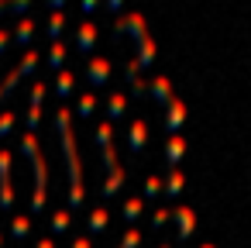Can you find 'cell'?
Masks as SVG:
<instances>
[{"instance_id":"1","label":"cell","mask_w":251,"mask_h":248,"mask_svg":"<svg viewBox=\"0 0 251 248\" xmlns=\"http://www.w3.org/2000/svg\"><path fill=\"white\" fill-rule=\"evenodd\" d=\"M55 131L62 138L66 169H69V210H79L86 203V186H83V162H79V148H76V135H73V110L66 104L55 110Z\"/></svg>"},{"instance_id":"2","label":"cell","mask_w":251,"mask_h":248,"mask_svg":"<svg viewBox=\"0 0 251 248\" xmlns=\"http://www.w3.org/2000/svg\"><path fill=\"white\" fill-rule=\"evenodd\" d=\"M21 155L31 159L35 165V193H31V214H42L45 203H49V162L42 155V145H38V135L25 131L21 135Z\"/></svg>"},{"instance_id":"3","label":"cell","mask_w":251,"mask_h":248,"mask_svg":"<svg viewBox=\"0 0 251 248\" xmlns=\"http://www.w3.org/2000/svg\"><path fill=\"white\" fill-rule=\"evenodd\" d=\"M114 38H117V42H121V38H134V45L145 42V38H148L145 14H138V11H131V14H117V21H114Z\"/></svg>"},{"instance_id":"4","label":"cell","mask_w":251,"mask_h":248,"mask_svg":"<svg viewBox=\"0 0 251 248\" xmlns=\"http://www.w3.org/2000/svg\"><path fill=\"white\" fill-rule=\"evenodd\" d=\"M110 73H114V62H110L107 55H90V62H86V80H90V86H107V83H110Z\"/></svg>"},{"instance_id":"5","label":"cell","mask_w":251,"mask_h":248,"mask_svg":"<svg viewBox=\"0 0 251 248\" xmlns=\"http://www.w3.org/2000/svg\"><path fill=\"white\" fill-rule=\"evenodd\" d=\"M172 220H176V241H186L193 234V227H196V214L186 203H176L172 207Z\"/></svg>"},{"instance_id":"6","label":"cell","mask_w":251,"mask_h":248,"mask_svg":"<svg viewBox=\"0 0 251 248\" xmlns=\"http://www.w3.org/2000/svg\"><path fill=\"white\" fill-rule=\"evenodd\" d=\"M145 141H148V121L145 117H134L131 128H127V148H131V155H141L145 152Z\"/></svg>"},{"instance_id":"7","label":"cell","mask_w":251,"mask_h":248,"mask_svg":"<svg viewBox=\"0 0 251 248\" xmlns=\"http://www.w3.org/2000/svg\"><path fill=\"white\" fill-rule=\"evenodd\" d=\"M182 124H186V104L176 97V100L165 107V135H179Z\"/></svg>"},{"instance_id":"8","label":"cell","mask_w":251,"mask_h":248,"mask_svg":"<svg viewBox=\"0 0 251 248\" xmlns=\"http://www.w3.org/2000/svg\"><path fill=\"white\" fill-rule=\"evenodd\" d=\"M97 38H100V31H97V25H93V21H83V25L76 28V49H79L83 55H90V52H93Z\"/></svg>"},{"instance_id":"9","label":"cell","mask_w":251,"mask_h":248,"mask_svg":"<svg viewBox=\"0 0 251 248\" xmlns=\"http://www.w3.org/2000/svg\"><path fill=\"white\" fill-rule=\"evenodd\" d=\"M124 80H127V86H131V93H134V97H145V93H148V83L141 80V66H138L134 59H127V62H124Z\"/></svg>"},{"instance_id":"10","label":"cell","mask_w":251,"mask_h":248,"mask_svg":"<svg viewBox=\"0 0 251 248\" xmlns=\"http://www.w3.org/2000/svg\"><path fill=\"white\" fill-rule=\"evenodd\" d=\"M182 155H186V138L182 135H169V141H165V169H176L182 162Z\"/></svg>"},{"instance_id":"11","label":"cell","mask_w":251,"mask_h":248,"mask_svg":"<svg viewBox=\"0 0 251 248\" xmlns=\"http://www.w3.org/2000/svg\"><path fill=\"white\" fill-rule=\"evenodd\" d=\"M148 90H151V97L158 100V104H172L176 100V90H172V83H169V76H155L151 83H148Z\"/></svg>"},{"instance_id":"12","label":"cell","mask_w":251,"mask_h":248,"mask_svg":"<svg viewBox=\"0 0 251 248\" xmlns=\"http://www.w3.org/2000/svg\"><path fill=\"white\" fill-rule=\"evenodd\" d=\"M107 227H110V210L107 207H93L90 217H86V231L90 234H103Z\"/></svg>"},{"instance_id":"13","label":"cell","mask_w":251,"mask_h":248,"mask_svg":"<svg viewBox=\"0 0 251 248\" xmlns=\"http://www.w3.org/2000/svg\"><path fill=\"white\" fill-rule=\"evenodd\" d=\"M62 31H66V11H49V25H45L49 42H62Z\"/></svg>"},{"instance_id":"14","label":"cell","mask_w":251,"mask_h":248,"mask_svg":"<svg viewBox=\"0 0 251 248\" xmlns=\"http://www.w3.org/2000/svg\"><path fill=\"white\" fill-rule=\"evenodd\" d=\"M124 114H127V97H124V93H117V90H114V93H110V97H107V121H110V124H114V121H121V117H124Z\"/></svg>"},{"instance_id":"15","label":"cell","mask_w":251,"mask_h":248,"mask_svg":"<svg viewBox=\"0 0 251 248\" xmlns=\"http://www.w3.org/2000/svg\"><path fill=\"white\" fill-rule=\"evenodd\" d=\"M35 28H38V25H35V21L25 14V18L14 25V35H11V38H14L18 45H31V38H35Z\"/></svg>"},{"instance_id":"16","label":"cell","mask_w":251,"mask_h":248,"mask_svg":"<svg viewBox=\"0 0 251 248\" xmlns=\"http://www.w3.org/2000/svg\"><path fill=\"white\" fill-rule=\"evenodd\" d=\"M124 179H127V172L124 169H114V172H107V179H103V186H100V193L110 200V196H117V190L124 186Z\"/></svg>"},{"instance_id":"17","label":"cell","mask_w":251,"mask_h":248,"mask_svg":"<svg viewBox=\"0 0 251 248\" xmlns=\"http://www.w3.org/2000/svg\"><path fill=\"white\" fill-rule=\"evenodd\" d=\"M38 62H42V52H38V49H25V55H21V62H18L14 69H18L21 76H31V73L38 69Z\"/></svg>"},{"instance_id":"18","label":"cell","mask_w":251,"mask_h":248,"mask_svg":"<svg viewBox=\"0 0 251 248\" xmlns=\"http://www.w3.org/2000/svg\"><path fill=\"white\" fill-rule=\"evenodd\" d=\"M73 90H76V76H73V69H59V73H55V93L66 100Z\"/></svg>"},{"instance_id":"19","label":"cell","mask_w":251,"mask_h":248,"mask_svg":"<svg viewBox=\"0 0 251 248\" xmlns=\"http://www.w3.org/2000/svg\"><path fill=\"white\" fill-rule=\"evenodd\" d=\"M28 234H31V217L28 214H14L11 217V238L14 241H25Z\"/></svg>"},{"instance_id":"20","label":"cell","mask_w":251,"mask_h":248,"mask_svg":"<svg viewBox=\"0 0 251 248\" xmlns=\"http://www.w3.org/2000/svg\"><path fill=\"white\" fill-rule=\"evenodd\" d=\"M141 69H148V66H155V42H151V35L145 38V42H138V59H134Z\"/></svg>"},{"instance_id":"21","label":"cell","mask_w":251,"mask_h":248,"mask_svg":"<svg viewBox=\"0 0 251 248\" xmlns=\"http://www.w3.org/2000/svg\"><path fill=\"white\" fill-rule=\"evenodd\" d=\"M162 183H165V190H162L165 196L176 200V196L182 193V172H179V169H165V179H162Z\"/></svg>"},{"instance_id":"22","label":"cell","mask_w":251,"mask_h":248,"mask_svg":"<svg viewBox=\"0 0 251 248\" xmlns=\"http://www.w3.org/2000/svg\"><path fill=\"white\" fill-rule=\"evenodd\" d=\"M141 210H145V196H131V200H124V207H121V217H124L127 224H134V220L141 217Z\"/></svg>"},{"instance_id":"23","label":"cell","mask_w":251,"mask_h":248,"mask_svg":"<svg viewBox=\"0 0 251 248\" xmlns=\"http://www.w3.org/2000/svg\"><path fill=\"white\" fill-rule=\"evenodd\" d=\"M69 227H73V210L69 207H59L52 214V234H66Z\"/></svg>"},{"instance_id":"24","label":"cell","mask_w":251,"mask_h":248,"mask_svg":"<svg viewBox=\"0 0 251 248\" xmlns=\"http://www.w3.org/2000/svg\"><path fill=\"white\" fill-rule=\"evenodd\" d=\"M45 62H49V69H62V62H66V45L62 42H52V49H49V55H45Z\"/></svg>"},{"instance_id":"25","label":"cell","mask_w":251,"mask_h":248,"mask_svg":"<svg viewBox=\"0 0 251 248\" xmlns=\"http://www.w3.org/2000/svg\"><path fill=\"white\" fill-rule=\"evenodd\" d=\"M93 110H97V93H93V90H86V93H79V104H76V114H79V117H93Z\"/></svg>"},{"instance_id":"26","label":"cell","mask_w":251,"mask_h":248,"mask_svg":"<svg viewBox=\"0 0 251 248\" xmlns=\"http://www.w3.org/2000/svg\"><path fill=\"white\" fill-rule=\"evenodd\" d=\"M97 145H100V152L103 148H114V124L110 121H100L97 124Z\"/></svg>"},{"instance_id":"27","label":"cell","mask_w":251,"mask_h":248,"mask_svg":"<svg viewBox=\"0 0 251 248\" xmlns=\"http://www.w3.org/2000/svg\"><path fill=\"white\" fill-rule=\"evenodd\" d=\"M162 190H165V183H162V176H148V179H145V190H141V196H145V203H148V200H155V196H162Z\"/></svg>"},{"instance_id":"28","label":"cell","mask_w":251,"mask_h":248,"mask_svg":"<svg viewBox=\"0 0 251 248\" xmlns=\"http://www.w3.org/2000/svg\"><path fill=\"white\" fill-rule=\"evenodd\" d=\"M11 207H14V183L0 179V210H11Z\"/></svg>"},{"instance_id":"29","label":"cell","mask_w":251,"mask_h":248,"mask_svg":"<svg viewBox=\"0 0 251 248\" xmlns=\"http://www.w3.org/2000/svg\"><path fill=\"white\" fill-rule=\"evenodd\" d=\"M169 220H172V207H158V210L151 214V220H148V227H151V231H162V227H165Z\"/></svg>"},{"instance_id":"30","label":"cell","mask_w":251,"mask_h":248,"mask_svg":"<svg viewBox=\"0 0 251 248\" xmlns=\"http://www.w3.org/2000/svg\"><path fill=\"white\" fill-rule=\"evenodd\" d=\"M18 124V110H0V138H7Z\"/></svg>"},{"instance_id":"31","label":"cell","mask_w":251,"mask_h":248,"mask_svg":"<svg viewBox=\"0 0 251 248\" xmlns=\"http://www.w3.org/2000/svg\"><path fill=\"white\" fill-rule=\"evenodd\" d=\"M35 4V0H0V14H7V11H18L25 18V11Z\"/></svg>"},{"instance_id":"32","label":"cell","mask_w":251,"mask_h":248,"mask_svg":"<svg viewBox=\"0 0 251 248\" xmlns=\"http://www.w3.org/2000/svg\"><path fill=\"white\" fill-rule=\"evenodd\" d=\"M141 241H145V231H141V227H127V234L121 238V245H117V248H138Z\"/></svg>"},{"instance_id":"33","label":"cell","mask_w":251,"mask_h":248,"mask_svg":"<svg viewBox=\"0 0 251 248\" xmlns=\"http://www.w3.org/2000/svg\"><path fill=\"white\" fill-rule=\"evenodd\" d=\"M45 93H49V83H45V80H35V83H31V100H28V104H31V107H42Z\"/></svg>"},{"instance_id":"34","label":"cell","mask_w":251,"mask_h":248,"mask_svg":"<svg viewBox=\"0 0 251 248\" xmlns=\"http://www.w3.org/2000/svg\"><path fill=\"white\" fill-rule=\"evenodd\" d=\"M25 124H28V131L35 135L38 124H42V107H31V104H28V110H25Z\"/></svg>"},{"instance_id":"35","label":"cell","mask_w":251,"mask_h":248,"mask_svg":"<svg viewBox=\"0 0 251 248\" xmlns=\"http://www.w3.org/2000/svg\"><path fill=\"white\" fill-rule=\"evenodd\" d=\"M11 152L7 148H0V179H11Z\"/></svg>"},{"instance_id":"36","label":"cell","mask_w":251,"mask_h":248,"mask_svg":"<svg viewBox=\"0 0 251 248\" xmlns=\"http://www.w3.org/2000/svg\"><path fill=\"white\" fill-rule=\"evenodd\" d=\"M18 83H21V73H18V69H11V73L4 76V83H0V86H4V93H14V90H18Z\"/></svg>"},{"instance_id":"37","label":"cell","mask_w":251,"mask_h":248,"mask_svg":"<svg viewBox=\"0 0 251 248\" xmlns=\"http://www.w3.org/2000/svg\"><path fill=\"white\" fill-rule=\"evenodd\" d=\"M11 42H14V38H11V31H7V28H0V59H4V55H7V49H11Z\"/></svg>"},{"instance_id":"38","label":"cell","mask_w":251,"mask_h":248,"mask_svg":"<svg viewBox=\"0 0 251 248\" xmlns=\"http://www.w3.org/2000/svg\"><path fill=\"white\" fill-rule=\"evenodd\" d=\"M100 4H103V0H79V11H83V14H93Z\"/></svg>"},{"instance_id":"39","label":"cell","mask_w":251,"mask_h":248,"mask_svg":"<svg viewBox=\"0 0 251 248\" xmlns=\"http://www.w3.org/2000/svg\"><path fill=\"white\" fill-rule=\"evenodd\" d=\"M69 248H93V241L83 234V238H73V245H69Z\"/></svg>"},{"instance_id":"40","label":"cell","mask_w":251,"mask_h":248,"mask_svg":"<svg viewBox=\"0 0 251 248\" xmlns=\"http://www.w3.org/2000/svg\"><path fill=\"white\" fill-rule=\"evenodd\" d=\"M103 7H107V11H114V14H121V7H124V0H103Z\"/></svg>"},{"instance_id":"41","label":"cell","mask_w":251,"mask_h":248,"mask_svg":"<svg viewBox=\"0 0 251 248\" xmlns=\"http://www.w3.org/2000/svg\"><path fill=\"white\" fill-rule=\"evenodd\" d=\"M45 4H49V11H62V7H66V0H45Z\"/></svg>"},{"instance_id":"42","label":"cell","mask_w":251,"mask_h":248,"mask_svg":"<svg viewBox=\"0 0 251 248\" xmlns=\"http://www.w3.org/2000/svg\"><path fill=\"white\" fill-rule=\"evenodd\" d=\"M35 248H55V238H42V241H38Z\"/></svg>"},{"instance_id":"43","label":"cell","mask_w":251,"mask_h":248,"mask_svg":"<svg viewBox=\"0 0 251 248\" xmlns=\"http://www.w3.org/2000/svg\"><path fill=\"white\" fill-rule=\"evenodd\" d=\"M4 97H7V93H4V86H0V104H4Z\"/></svg>"},{"instance_id":"44","label":"cell","mask_w":251,"mask_h":248,"mask_svg":"<svg viewBox=\"0 0 251 248\" xmlns=\"http://www.w3.org/2000/svg\"><path fill=\"white\" fill-rule=\"evenodd\" d=\"M158 248H172V245H169V241H162V245H158Z\"/></svg>"},{"instance_id":"45","label":"cell","mask_w":251,"mask_h":248,"mask_svg":"<svg viewBox=\"0 0 251 248\" xmlns=\"http://www.w3.org/2000/svg\"><path fill=\"white\" fill-rule=\"evenodd\" d=\"M200 248H217V245H200Z\"/></svg>"},{"instance_id":"46","label":"cell","mask_w":251,"mask_h":248,"mask_svg":"<svg viewBox=\"0 0 251 248\" xmlns=\"http://www.w3.org/2000/svg\"><path fill=\"white\" fill-rule=\"evenodd\" d=\"M0 248H4V234H0Z\"/></svg>"}]
</instances>
